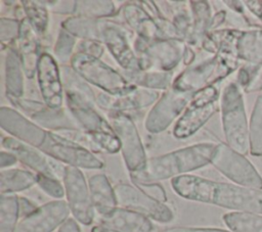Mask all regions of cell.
I'll return each mask as SVG.
<instances>
[{
    "instance_id": "5",
    "label": "cell",
    "mask_w": 262,
    "mask_h": 232,
    "mask_svg": "<svg viewBox=\"0 0 262 232\" xmlns=\"http://www.w3.org/2000/svg\"><path fill=\"white\" fill-rule=\"evenodd\" d=\"M221 118L226 144L242 154L250 152L249 125L244 97L236 83H229L221 94Z\"/></svg>"
},
{
    "instance_id": "37",
    "label": "cell",
    "mask_w": 262,
    "mask_h": 232,
    "mask_svg": "<svg viewBox=\"0 0 262 232\" xmlns=\"http://www.w3.org/2000/svg\"><path fill=\"white\" fill-rule=\"evenodd\" d=\"M62 79L66 90L74 91L85 97L91 103H96V96L88 83L82 79L72 67H62Z\"/></svg>"
},
{
    "instance_id": "8",
    "label": "cell",
    "mask_w": 262,
    "mask_h": 232,
    "mask_svg": "<svg viewBox=\"0 0 262 232\" xmlns=\"http://www.w3.org/2000/svg\"><path fill=\"white\" fill-rule=\"evenodd\" d=\"M186 46L185 41L181 39L148 42L138 37L134 43V50L139 69L150 71L156 67L158 71L171 72L184 57Z\"/></svg>"
},
{
    "instance_id": "31",
    "label": "cell",
    "mask_w": 262,
    "mask_h": 232,
    "mask_svg": "<svg viewBox=\"0 0 262 232\" xmlns=\"http://www.w3.org/2000/svg\"><path fill=\"white\" fill-rule=\"evenodd\" d=\"M127 80L134 86L149 90L167 89L173 82V73L158 69L150 71H136L133 73H126Z\"/></svg>"
},
{
    "instance_id": "47",
    "label": "cell",
    "mask_w": 262,
    "mask_h": 232,
    "mask_svg": "<svg viewBox=\"0 0 262 232\" xmlns=\"http://www.w3.org/2000/svg\"><path fill=\"white\" fill-rule=\"evenodd\" d=\"M58 232H81V231L77 221L70 218L59 227Z\"/></svg>"
},
{
    "instance_id": "43",
    "label": "cell",
    "mask_w": 262,
    "mask_h": 232,
    "mask_svg": "<svg viewBox=\"0 0 262 232\" xmlns=\"http://www.w3.org/2000/svg\"><path fill=\"white\" fill-rule=\"evenodd\" d=\"M45 3L48 4L47 7H49V9L55 13L75 14L77 1H45Z\"/></svg>"
},
{
    "instance_id": "23",
    "label": "cell",
    "mask_w": 262,
    "mask_h": 232,
    "mask_svg": "<svg viewBox=\"0 0 262 232\" xmlns=\"http://www.w3.org/2000/svg\"><path fill=\"white\" fill-rule=\"evenodd\" d=\"M122 14L125 21L138 34L139 38L148 42L167 39L154 16L139 3L125 4L122 8Z\"/></svg>"
},
{
    "instance_id": "48",
    "label": "cell",
    "mask_w": 262,
    "mask_h": 232,
    "mask_svg": "<svg viewBox=\"0 0 262 232\" xmlns=\"http://www.w3.org/2000/svg\"><path fill=\"white\" fill-rule=\"evenodd\" d=\"M250 9L261 21H262V1H246L245 2Z\"/></svg>"
},
{
    "instance_id": "27",
    "label": "cell",
    "mask_w": 262,
    "mask_h": 232,
    "mask_svg": "<svg viewBox=\"0 0 262 232\" xmlns=\"http://www.w3.org/2000/svg\"><path fill=\"white\" fill-rule=\"evenodd\" d=\"M236 52L239 59L262 65V29L243 31L236 43Z\"/></svg>"
},
{
    "instance_id": "44",
    "label": "cell",
    "mask_w": 262,
    "mask_h": 232,
    "mask_svg": "<svg viewBox=\"0 0 262 232\" xmlns=\"http://www.w3.org/2000/svg\"><path fill=\"white\" fill-rule=\"evenodd\" d=\"M161 232H230L219 228H201V227H170Z\"/></svg>"
},
{
    "instance_id": "38",
    "label": "cell",
    "mask_w": 262,
    "mask_h": 232,
    "mask_svg": "<svg viewBox=\"0 0 262 232\" xmlns=\"http://www.w3.org/2000/svg\"><path fill=\"white\" fill-rule=\"evenodd\" d=\"M76 45V37L67 32L64 29H60L57 40L54 46V54L58 61L66 62L73 57V50Z\"/></svg>"
},
{
    "instance_id": "21",
    "label": "cell",
    "mask_w": 262,
    "mask_h": 232,
    "mask_svg": "<svg viewBox=\"0 0 262 232\" xmlns=\"http://www.w3.org/2000/svg\"><path fill=\"white\" fill-rule=\"evenodd\" d=\"M159 98V92L141 87H135L132 90L121 94L99 93L96 96V103L103 109L111 112H124L146 107L152 104Z\"/></svg>"
},
{
    "instance_id": "24",
    "label": "cell",
    "mask_w": 262,
    "mask_h": 232,
    "mask_svg": "<svg viewBox=\"0 0 262 232\" xmlns=\"http://www.w3.org/2000/svg\"><path fill=\"white\" fill-rule=\"evenodd\" d=\"M37 34L33 30L29 20L24 17L20 20V31L16 39V50L18 52L25 76L28 79L34 78L40 58L39 43Z\"/></svg>"
},
{
    "instance_id": "16",
    "label": "cell",
    "mask_w": 262,
    "mask_h": 232,
    "mask_svg": "<svg viewBox=\"0 0 262 232\" xmlns=\"http://www.w3.org/2000/svg\"><path fill=\"white\" fill-rule=\"evenodd\" d=\"M70 213L67 201L61 199L49 201L23 218L14 232H52L68 220Z\"/></svg>"
},
{
    "instance_id": "3",
    "label": "cell",
    "mask_w": 262,
    "mask_h": 232,
    "mask_svg": "<svg viewBox=\"0 0 262 232\" xmlns=\"http://www.w3.org/2000/svg\"><path fill=\"white\" fill-rule=\"evenodd\" d=\"M238 65L236 47L222 44L215 55L184 69L172 83V89L179 92H195L224 79Z\"/></svg>"
},
{
    "instance_id": "12",
    "label": "cell",
    "mask_w": 262,
    "mask_h": 232,
    "mask_svg": "<svg viewBox=\"0 0 262 232\" xmlns=\"http://www.w3.org/2000/svg\"><path fill=\"white\" fill-rule=\"evenodd\" d=\"M114 190L117 203L121 207L137 212L160 223H169L174 219L172 210L166 203L148 196L135 185L119 183Z\"/></svg>"
},
{
    "instance_id": "42",
    "label": "cell",
    "mask_w": 262,
    "mask_h": 232,
    "mask_svg": "<svg viewBox=\"0 0 262 232\" xmlns=\"http://www.w3.org/2000/svg\"><path fill=\"white\" fill-rule=\"evenodd\" d=\"M104 49L101 44V42L98 41H93V40H82L78 44V52L77 53H82L86 55H90L93 57L99 58Z\"/></svg>"
},
{
    "instance_id": "36",
    "label": "cell",
    "mask_w": 262,
    "mask_h": 232,
    "mask_svg": "<svg viewBox=\"0 0 262 232\" xmlns=\"http://www.w3.org/2000/svg\"><path fill=\"white\" fill-rule=\"evenodd\" d=\"M116 12V7L112 1H77L75 15L90 18H100L111 16Z\"/></svg>"
},
{
    "instance_id": "34",
    "label": "cell",
    "mask_w": 262,
    "mask_h": 232,
    "mask_svg": "<svg viewBox=\"0 0 262 232\" xmlns=\"http://www.w3.org/2000/svg\"><path fill=\"white\" fill-rule=\"evenodd\" d=\"M26 18L37 35H43L48 26V7L45 1H20Z\"/></svg>"
},
{
    "instance_id": "17",
    "label": "cell",
    "mask_w": 262,
    "mask_h": 232,
    "mask_svg": "<svg viewBox=\"0 0 262 232\" xmlns=\"http://www.w3.org/2000/svg\"><path fill=\"white\" fill-rule=\"evenodd\" d=\"M101 42L126 73L140 71L137 55L129 44L127 31L121 25L102 20Z\"/></svg>"
},
{
    "instance_id": "30",
    "label": "cell",
    "mask_w": 262,
    "mask_h": 232,
    "mask_svg": "<svg viewBox=\"0 0 262 232\" xmlns=\"http://www.w3.org/2000/svg\"><path fill=\"white\" fill-rule=\"evenodd\" d=\"M37 184V174L27 170L8 169L1 170L0 190L1 193H14L31 188Z\"/></svg>"
},
{
    "instance_id": "4",
    "label": "cell",
    "mask_w": 262,
    "mask_h": 232,
    "mask_svg": "<svg viewBox=\"0 0 262 232\" xmlns=\"http://www.w3.org/2000/svg\"><path fill=\"white\" fill-rule=\"evenodd\" d=\"M66 101L76 122L91 136L101 151L117 153L121 150L120 140L114 128L96 111L93 103L71 90H66Z\"/></svg>"
},
{
    "instance_id": "25",
    "label": "cell",
    "mask_w": 262,
    "mask_h": 232,
    "mask_svg": "<svg viewBox=\"0 0 262 232\" xmlns=\"http://www.w3.org/2000/svg\"><path fill=\"white\" fill-rule=\"evenodd\" d=\"M88 186L93 207L99 217L111 213L117 207L118 203L114 187L105 175L96 174L91 176L88 180Z\"/></svg>"
},
{
    "instance_id": "13",
    "label": "cell",
    "mask_w": 262,
    "mask_h": 232,
    "mask_svg": "<svg viewBox=\"0 0 262 232\" xmlns=\"http://www.w3.org/2000/svg\"><path fill=\"white\" fill-rule=\"evenodd\" d=\"M67 202L76 221L90 225L94 219V207L88 183L79 168L67 166L62 178Z\"/></svg>"
},
{
    "instance_id": "10",
    "label": "cell",
    "mask_w": 262,
    "mask_h": 232,
    "mask_svg": "<svg viewBox=\"0 0 262 232\" xmlns=\"http://www.w3.org/2000/svg\"><path fill=\"white\" fill-rule=\"evenodd\" d=\"M39 149L71 167L91 170L103 167V163L90 150L52 131H47V136Z\"/></svg>"
},
{
    "instance_id": "28",
    "label": "cell",
    "mask_w": 262,
    "mask_h": 232,
    "mask_svg": "<svg viewBox=\"0 0 262 232\" xmlns=\"http://www.w3.org/2000/svg\"><path fill=\"white\" fill-rule=\"evenodd\" d=\"M190 8L192 14V25L190 33L186 39L189 45L203 44L207 31L211 24L210 5L206 1H190Z\"/></svg>"
},
{
    "instance_id": "18",
    "label": "cell",
    "mask_w": 262,
    "mask_h": 232,
    "mask_svg": "<svg viewBox=\"0 0 262 232\" xmlns=\"http://www.w3.org/2000/svg\"><path fill=\"white\" fill-rule=\"evenodd\" d=\"M17 110H21L35 124L40 127L48 128L49 131L76 128L75 124L67 117L63 110L49 107L44 102L27 98L7 97Z\"/></svg>"
},
{
    "instance_id": "45",
    "label": "cell",
    "mask_w": 262,
    "mask_h": 232,
    "mask_svg": "<svg viewBox=\"0 0 262 232\" xmlns=\"http://www.w3.org/2000/svg\"><path fill=\"white\" fill-rule=\"evenodd\" d=\"M18 205H19V217L25 218L35 212L38 206L27 197H18Z\"/></svg>"
},
{
    "instance_id": "50",
    "label": "cell",
    "mask_w": 262,
    "mask_h": 232,
    "mask_svg": "<svg viewBox=\"0 0 262 232\" xmlns=\"http://www.w3.org/2000/svg\"><path fill=\"white\" fill-rule=\"evenodd\" d=\"M91 232H116V231H113L111 229H107L101 225H98V226H95L92 228Z\"/></svg>"
},
{
    "instance_id": "19",
    "label": "cell",
    "mask_w": 262,
    "mask_h": 232,
    "mask_svg": "<svg viewBox=\"0 0 262 232\" xmlns=\"http://www.w3.org/2000/svg\"><path fill=\"white\" fill-rule=\"evenodd\" d=\"M37 77L44 103L54 109H60L63 101L61 74L56 60L49 53H41Z\"/></svg>"
},
{
    "instance_id": "33",
    "label": "cell",
    "mask_w": 262,
    "mask_h": 232,
    "mask_svg": "<svg viewBox=\"0 0 262 232\" xmlns=\"http://www.w3.org/2000/svg\"><path fill=\"white\" fill-rule=\"evenodd\" d=\"M19 217L18 196L14 193H1L0 232H14Z\"/></svg>"
},
{
    "instance_id": "20",
    "label": "cell",
    "mask_w": 262,
    "mask_h": 232,
    "mask_svg": "<svg viewBox=\"0 0 262 232\" xmlns=\"http://www.w3.org/2000/svg\"><path fill=\"white\" fill-rule=\"evenodd\" d=\"M0 126L15 139L40 148L43 144L47 131L26 118L17 109L2 106L0 108Z\"/></svg>"
},
{
    "instance_id": "11",
    "label": "cell",
    "mask_w": 262,
    "mask_h": 232,
    "mask_svg": "<svg viewBox=\"0 0 262 232\" xmlns=\"http://www.w3.org/2000/svg\"><path fill=\"white\" fill-rule=\"evenodd\" d=\"M110 120L120 140L122 155L128 171L134 173L142 170L147 158L133 120L124 112H111Z\"/></svg>"
},
{
    "instance_id": "26",
    "label": "cell",
    "mask_w": 262,
    "mask_h": 232,
    "mask_svg": "<svg viewBox=\"0 0 262 232\" xmlns=\"http://www.w3.org/2000/svg\"><path fill=\"white\" fill-rule=\"evenodd\" d=\"M24 68L17 50L7 48L5 57V90L7 97L21 98L24 95Z\"/></svg>"
},
{
    "instance_id": "39",
    "label": "cell",
    "mask_w": 262,
    "mask_h": 232,
    "mask_svg": "<svg viewBox=\"0 0 262 232\" xmlns=\"http://www.w3.org/2000/svg\"><path fill=\"white\" fill-rule=\"evenodd\" d=\"M20 31V21L14 18L1 17L0 19V40L1 44H9L18 38Z\"/></svg>"
},
{
    "instance_id": "29",
    "label": "cell",
    "mask_w": 262,
    "mask_h": 232,
    "mask_svg": "<svg viewBox=\"0 0 262 232\" xmlns=\"http://www.w3.org/2000/svg\"><path fill=\"white\" fill-rule=\"evenodd\" d=\"M101 24L102 20L96 18L74 15L63 20L61 27L74 37L101 42Z\"/></svg>"
},
{
    "instance_id": "14",
    "label": "cell",
    "mask_w": 262,
    "mask_h": 232,
    "mask_svg": "<svg viewBox=\"0 0 262 232\" xmlns=\"http://www.w3.org/2000/svg\"><path fill=\"white\" fill-rule=\"evenodd\" d=\"M2 146L7 151L13 153L17 160L33 169L37 174L45 175L58 180L63 178L66 166L50 157L39 148L19 141L13 137H4L2 139Z\"/></svg>"
},
{
    "instance_id": "7",
    "label": "cell",
    "mask_w": 262,
    "mask_h": 232,
    "mask_svg": "<svg viewBox=\"0 0 262 232\" xmlns=\"http://www.w3.org/2000/svg\"><path fill=\"white\" fill-rule=\"evenodd\" d=\"M219 92L213 85L195 91L174 125L173 136L185 139L196 133L217 111Z\"/></svg>"
},
{
    "instance_id": "32",
    "label": "cell",
    "mask_w": 262,
    "mask_h": 232,
    "mask_svg": "<svg viewBox=\"0 0 262 232\" xmlns=\"http://www.w3.org/2000/svg\"><path fill=\"white\" fill-rule=\"evenodd\" d=\"M231 232H262V216L256 213L231 212L223 216Z\"/></svg>"
},
{
    "instance_id": "15",
    "label": "cell",
    "mask_w": 262,
    "mask_h": 232,
    "mask_svg": "<svg viewBox=\"0 0 262 232\" xmlns=\"http://www.w3.org/2000/svg\"><path fill=\"white\" fill-rule=\"evenodd\" d=\"M194 92H179L174 89L166 92L149 110L144 127L149 133H161L176 118L180 117Z\"/></svg>"
},
{
    "instance_id": "2",
    "label": "cell",
    "mask_w": 262,
    "mask_h": 232,
    "mask_svg": "<svg viewBox=\"0 0 262 232\" xmlns=\"http://www.w3.org/2000/svg\"><path fill=\"white\" fill-rule=\"evenodd\" d=\"M216 143L206 142L186 146L147 159L145 167L130 173L133 183H156L176 178L211 164Z\"/></svg>"
},
{
    "instance_id": "35",
    "label": "cell",
    "mask_w": 262,
    "mask_h": 232,
    "mask_svg": "<svg viewBox=\"0 0 262 232\" xmlns=\"http://www.w3.org/2000/svg\"><path fill=\"white\" fill-rule=\"evenodd\" d=\"M250 153L255 156H262V94L256 99L250 125Z\"/></svg>"
},
{
    "instance_id": "9",
    "label": "cell",
    "mask_w": 262,
    "mask_h": 232,
    "mask_svg": "<svg viewBox=\"0 0 262 232\" xmlns=\"http://www.w3.org/2000/svg\"><path fill=\"white\" fill-rule=\"evenodd\" d=\"M211 164L236 185L262 189V177L252 163L226 143L216 145Z\"/></svg>"
},
{
    "instance_id": "49",
    "label": "cell",
    "mask_w": 262,
    "mask_h": 232,
    "mask_svg": "<svg viewBox=\"0 0 262 232\" xmlns=\"http://www.w3.org/2000/svg\"><path fill=\"white\" fill-rule=\"evenodd\" d=\"M225 11H219L217 12L211 19V24H210V29L209 30H214L216 27H218L219 25H221L223 22V20L225 19Z\"/></svg>"
},
{
    "instance_id": "6",
    "label": "cell",
    "mask_w": 262,
    "mask_h": 232,
    "mask_svg": "<svg viewBox=\"0 0 262 232\" xmlns=\"http://www.w3.org/2000/svg\"><path fill=\"white\" fill-rule=\"evenodd\" d=\"M71 67L88 84H92L104 93L116 95L135 88L123 75L101 61L97 57L82 53H74Z\"/></svg>"
},
{
    "instance_id": "46",
    "label": "cell",
    "mask_w": 262,
    "mask_h": 232,
    "mask_svg": "<svg viewBox=\"0 0 262 232\" xmlns=\"http://www.w3.org/2000/svg\"><path fill=\"white\" fill-rule=\"evenodd\" d=\"M16 163H17V158L13 153H11L9 151H4V150L1 151V153H0V168L2 170L15 165Z\"/></svg>"
},
{
    "instance_id": "1",
    "label": "cell",
    "mask_w": 262,
    "mask_h": 232,
    "mask_svg": "<svg viewBox=\"0 0 262 232\" xmlns=\"http://www.w3.org/2000/svg\"><path fill=\"white\" fill-rule=\"evenodd\" d=\"M173 190L181 197L210 203L234 212L262 214V189L216 182L194 175H182L171 180Z\"/></svg>"
},
{
    "instance_id": "22",
    "label": "cell",
    "mask_w": 262,
    "mask_h": 232,
    "mask_svg": "<svg viewBox=\"0 0 262 232\" xmlns=\"http://www.w3.org/2000/svg\"><path fill=\"white\" fill-rule=\"evenodd\" d=\"M99 223L116 232H151L154 229L149 218L121 206L99 217Z\"/></svg>"
},
{
    "instance_id": "41",
    "label": "cell",
    "mask_w": 262,
    "mask_h": 232,
    "mask_svg": "<svg viewBox=\"0 0 262 232\" xmlns=\"http://www.w3.org/2000/svg\"><path fill=\"white\" fill-rule=\"evenodd\" d=\"M133 184L148 196L164 203L167 201L166 191L161 184L157 182L156 183H133Z\"/></svg>"
},
{
    "instance_id": "40",
    "label": "cell",
    "mask_w": 262,
    "mask_h": 232,
    "mask_svg": "<svg viewBox=\"0 0 262 232\" xmlns=\"http://www.w3.org/2000/svg\"><path fill=\"white\" fill-rule=\"evenodd\" d=\"M37 184L47 195L51 197L62 198L64 196V188L58 179L37 174Z\"/></svg>"
}]
</instances>
